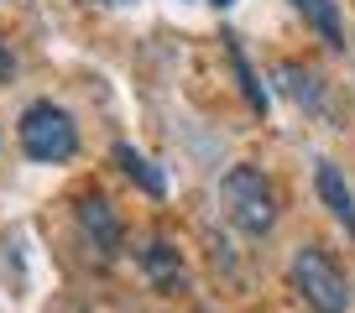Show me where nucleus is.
<instances>
[{
    "label": "nucleus",
    "mask_w": 355,
    "mask_h": 313,
    "mask_svg": "<svg viewBox=\"0 0 355 313\" xmlns=\"http://www.w3.org/2000/svg\"><path fill=\"white\" fill-rule=\"evenodd\" d=\"M220 199H225L230 224L245 235H266L277 224V188H272V178L261 168H230L220 183Z\"/></svg>",
    "instance_id": "f257e3e1"
},
{
    "label": "nucleus",
    "mask_w": 355,
    "mask_h": 313,
    "mask_svg": "<svg viewBox=\"0 0 355 313\" xmlns=\"http://www.w3.org/2000/svg\"><path fill=\"white\" fill-rule=\"evenodd\" d=\"M16 136H21V152L32 156V162H53V168L78 152V125H73V115H68L63 105H53V100L26 105Z\"/></svg>",
    "instance_id": "f03ea898"
},
{
    "label": "nucleus",
    "mask_w": 355,
    "mask_h": 313,
    "mask_svg": "<svg viewBox=\"0 0 355 313\" xmlns=\"http://www.w3.org/2000/svg\"><path fill=\"white\" fill-rule=\"evenodd\" d=\"M293 287H298V298L309 303L313 313H345L350 308V277H345L340 267L329 261V251L319 246H298L293 251Z\"/></svg>",
    "instance_id": "7ed1b4c3"
},
{
    "label": "nucleus",
    "mask_w": 355,
    "mask_h": 313,
    "mask_svg": "<svg viewBox=\"0 0 355 313\" xmlns=\"http://www.w3.org/2000/svg\"><path fill=\"white\" fill-rule=\"evenodd\" d=\"M78 230L89 235V246L100 251L105 261H115L121 256V220H115V209H110V199H105V193H84V199H78Z\"/></svg>",
    "instance_id": "20e7f679"
},
{
    "label": "nucleus",
    "mask_w": 355,
    "mask_h": 313,
    "mask_svg": "<svg viewBox=\"0 0 355 313\" xmlns=\"http://www.w3.org/2000/svg\"><path fill=\"white\" fill-rule=\"evenodd\" d=\"M313 188H319L324 209H329L334 220L345 224V235H355V193H350V183H345V172L334 168V162H319V172H313Z\"/></svg>",
    "instance_id": "39448f33"
},
{
    "label": "nucleus",
    "mask_w": 355,
    "mask_h": 313,
    "mask_svg": "<svg viewBox=\"0 0 355 313\" xmlns=\"http://www.w3.org/2000/svg\"><path fill=\"white\" fill-rule=\"evenodd\" d=\"M277 84H282V94H288L293 105H303V110L324 115V84H319V73H313V68L282 63V68H277Z\"/></svg>",
    "instance_id": "423d86ee"
},
{
    "label": "nucleus",
    "mask_w": 355,
    "mask_h": 313,
    "mask_svg": "<svg viewBox=\"0 0 355 313\" xmlns=\"http://www.w3.org/2000/svg\"><path fill=\"white\" fill-rule=\"evenodd\" d=\"M115 168H121L125 178H131L136 188L146 193V199H162V193H167V178H162V172L152 168V162H146L141 152H136L131 141H115Z\"/></svg>",
    "instance_id": "0eeeda50"
},
{
    "label": "nucleus",
    "mask_w": 355,
    "mask_h": 313,
    "mask_svg": "<svg viewBox=\"0 0 355 313\" xmlns=\"http://www.w3.org/2000/svg\"><path fill=\"white\" fill-rule=\"evenodd\" d=\"M141 271L152 277V287H162V292H173L178 282H183V256H178L167 240H152V246L141 251Z\"/></svg>",
    "instance_id": "6e6552de"
},
{
    "label": "nucleus",
    "mask_w": 355,
    "mask_h": 313,
    "mask_svg": "<svg viewBox=\"0 0 355 313\" xmlns=\"http://www.w3.org/2000/svg\"><path fill=\"white\" fill-rule=\"evenodd\" d=\"M293 11L319 32L324 47H345V26H340V11H334V0H293Z\"/></svg>",
    "instance_id": "1a4fd4ad"
},
{
    "label": "nucleus",
    "mask_w": 355,
    "mask_h": 313,
    "mask_svg": "<svg viewBox=\"0 0 355 313\" xmlns=\"http://www.w3.org/2000/svg\"><path fill=\"white\" fill-rule=\"evenodd\" d=\"M225 53H230V63H235V78H241V89H245V105L266 115V89L256 84L251 63H245V47H241V37H225Z\"/></svg>",
    "instance_id": "9d476101"
},
{
    "label": "nucleus",
    "mask_w": 355,
    "mask_h": 313,
    "mask_svg": "<svg viewBox=\"0 0 355 313\" xmlns=\"http://www.w3.org/2000/svg\"><path fill=\"white\" fill-rule=\"evenodd\" d=\"M11 73H16V57H11V47L0 42V78H11Z\"/></svg>",
    "instance_id": "9b49d317"
},
{
    "label": "nucleus",
    "mask_w": 355,
    "mask_h": 313,
    "mask_svg": "<svg viewBox=\"0 0 355 313\" xmlns=\"http://www.w3.org/2000/svg\"><path fill=\"white\" fill-rule=\"evenodd\" d=\"M209 6H220V11H225V6H235V0H209Z\"/></svg>",
    "instance_id": "f8f14e48"
},
{
    "label": "nucleus",
    "mask_w": 355,
    "mask_h": 313,
    "mask_svg": "<svg viewBox=\"0 0 355 313\" xmlns=\"http://www.w3.org/2000/svg\"><path fill=\"white\" fill-rule=\"evenodd\" d=\"M204 313H214V308H204Z\"/></svg>",
    "instance_id": "ddd939ff"
}]
</instances>
